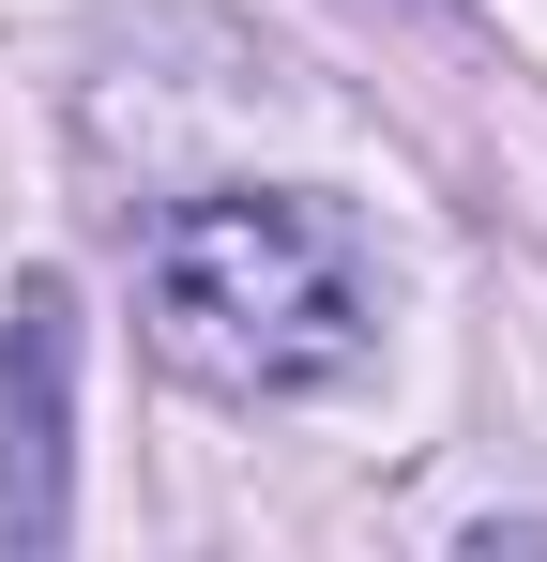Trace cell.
<instances>
[{
  "instance_id": "obj_1",
  "label": "cell",
  "mask_w": 547,
  "mask_h": 562,
  "mask_svg": "<svg viewBox=\"0 0 547 562\" xmlns=\"http://www.w3.org/2000/svg\"><path fill=\"white\" fill-rule=\"evenodd\" d=\"M137 335L198 395H335L380 350V244L304 183H213L137 228Z\"/></svg>"
},
{
  "instance_id": "obj_2",
  "label": "cell",
  "mask_w": 547,
  "mask_h": 562,
  "mask_svg": "<svg viewBox=\"0 0 547 562\" xmlns=\"http://www.w3.org/2000/svg\"><path fill=\"white\" fill-rule=\"evenodd\" d=\"M77 532V289L15 274L0 304V548H62Z\"/></svg>"
}]
</instances>
